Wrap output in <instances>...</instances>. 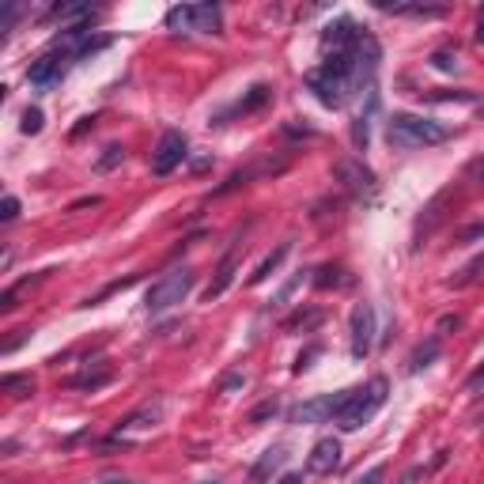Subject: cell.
Masks as SVG:
<instances>
[{
	"label": "cell",
	"instance_id": "obj_7",
	"mask_svg": "<svg viewBox=\"0 0 484 484\" xmlns=\"http://www.w3.org/2000/svg\"><path fill=\"white\" fill-rule=\"evenodd\" d=\"M333 174H337V182H345V190L356 193V197H375V190H379L375 174L363 167L359 159H337Z\"/></svg>",
	"mask_w": 484,
	"mask_h": 484
},
{
	"label": "cell",
	"instance_id": "obj_14",
	"mask_svg": "<svg viewBox=\"0 0 484 484\" xmlns=\"http://www.w3.org/2000/svg\"><path fill=\"white\" fill-rule=\"evenodd\" d=\"M167 27L182 35H197V4H178L167 12Z\"/></svg>",
	"mask_w": 484,
	"mask_h": 484
},
{
	"label": "cell",
	"instance_id": "obj_32",
	"mask_svg": "<svg viewBox=\"0 0 484 484\" xmlns=\"http://www.w3.org/2000/svg\"><path fill=\"white\" fill-rule=\"evenodd\" d=\"M16 216H19V197H4V212H0V219H4V224H12Z\"/></svg>",
	"mask_w": 484,
	"mask_h": 484
},
{
	"label": "cell",
	"instance_id": "obj_9",
	"mask_svg": "<svg viewBox=\"0 0 484 484\" xmlns=\"http://www.w3.org/2000/svg\"><path fill=\"white\" fill-rule=\"evenodd\" d=\"M306 87H311L314 98H318L322 106H329V110H340V106H345V98H348V83H340V80H333V76H325L322 69L306 76Z\"/></svg>",
	"mask_w": 484,
	"mask_h": 484
},
{
	"label": "cell",
	"instance_id": "obj_5",
	"mask_svg": "<svg viewBox=\"0 0 484 484\" xmlns=\"http://www.w3.org/2000/svg\"><path fill=\"white\" fill-rule=\"evenodd\" d=\"M185 156H190V140H185V133H178V129H167V133L159 137V144L156 151H151V174H171V171H178Z\"/></svg>",
	"mask_w": 484,
	"mask_h": 484
},
{
	"label": "cell",
	"instance_id": "obj_20",
	"mask_svg": "<svg viewBox=\"0 0 484 484\" xmlns=\"http://www.w3.org/2000/svg\"><path fill=\"white\" fill-rule=\"evenodd\" d=\"M314 288H322V292H329V288H340L348 277H345V269L340 265H322V269H314Z\"/></svg>",
	"mask_w": 484,
	"mask_h": 484
},
{
	"label": "cell",
	"instance_id": "obj_15",
	"mask_svg": "<svg viewBox=\"0 0 484 484\" xmlns=\"http://www.w3.org/2000/svg\"><path fill=\"white\" fill-rule=\"evenodd\" d=\"M231 280H235V258H224V265H219L216 269V280L212 284H208V288H204V303H212V299H219V295H224L227 288H231Z\"/></svg>",
	"mask_w": 484,
	"mask_h": 484
},
{
	"label": "cell",
	"instance_id": "obj_6",
	"mask_svg": "<svg viewBox=\"0 0 484 484\" xmlns=\"http://www.w3.org/2000/svg\"><path fill=\"white\" fill-rule=\"evenodd\" d=\"M371 348H375V306L356 303V311H352V356L367 359Z\"/></svg>",
	"mask_w": 484,
	"mask_h": 484
},
{
	"label": "cell",
	"instance_id": "obj_2",
	"mask_svg": "<svg viewBox=\"0 0 484 484\" xmlns=\"http://www.w3.org/2000/svg\"><path fill=\"white\" fill-rule=\"evenodd\" d=\"M386 393H390V382L386 379H371L367 386H359V390H352V401L340 409V416H337V427L340 432H359L363 424L375 416L382 405H386Z\"/></svg>",
	"mask_w": 484,
	"mask_h": 484
},
{
	"label": "cell",
	"instance_id": "obj_31",
	"mask_svg": "<svg viewBox=\"0 0 484 484\" xmlns=\"http://www.w3.org/2000/svg\"><path fill=\"white\" fill-rule=\"evenodd\" d=\"M466 178H469V182H477V185H484V156H480V159H473L469 167H466Z\"/></svg>",
	"mask_w": 484,
	"mask_h": 484
},
{
	"label": "cell",
	"instance_id": "obj_4",
	"mask_svg": "<svg viewBox=\"0 0 484 484\" xmlns=\"http://www.w3.org/2000/svg\"><path fill=\"white\" fill-rule=\"evenodd\" d=\"M352 401V390H337V393H322V398H311V401H299L295 409L288 413L292 424H325L329 416H340V409Z\"/></svg>",
	"mask_w": 484,
	"mask_h": 484
},
{
	"label": "cell",
	"instance_id": "obj_35",
	"mask_svg": "<svg viewBox=\"0 0 484 484\" xmlns=\"http://www.w3.org/2000/svg\"><path fill=\"white\" fill-rule=\"evenodd\" d=\"M458 325H461V318H458V314H446L443 322H439V329H443V333H446V329H458Z\"/></svg>",
	"mask_w": 484,
	"mask_h": 484
},
{
	"label": "cell",
	"instance_id": "obj_39",
	"mask_svg": "<svg viewBox=\"0 0 484 484\" xmlns=\"http://www.w3.org/2000/svg\"><path fill=\"white\" fill-rule=\"evenodd\" d=\"M201 484H219V480H201Z\"/></svg>",
	"mask_w": 484,
	"mask_h": 484
},
{
	"label": "cell",
	"instance_id": "obj_22",
	"mask_svg": "<svg viewBox=\"0 0 484 484\" xmlns=\"http://www.w3.org/2000/svg\"><path fill=\"white\" fill-rule=\"evenodd\" d=\"M280 413V401L277 398H269V401H261L254 413H250V424H265V420H272V416Z\"/></svg>",
	"mask_w": 484,
	"mask_h": 484
},
{
	"label": "cell",
	"instance_id": "obj_30",
	"mask_svg": "<svg viewBox=\"0 0 484 484\" xmlns=\"http://www.w3.org/2000/svg\"><path fill=\"white\" fill-rule=\"evenodd\" d=\"M318 356H322V345H311V348H306V352H303L299 359H295V375H303V371L311 367V363H314Z\"/></svg>",
	"mask_w": 484,
	"mask_h": 484
},
{
	"label": "cell",
	"instance_id": "obj_37",
	"mask_svg": "<svg viewBox=\"0 0 484 484\" xmlns=\"http://www.w3.org/2000/svg\"><path fill=\"white\" fill-rule=\"evenodd\" d=\"M235 386H242V375H227L224 379V390H235Z\"/></svg>",
	"mask_w": 484,
	"mask_h": 484
},
{
	"label": "cell",
	"instance_id": "obj_8",
	"mask_svg": "<svg viewBox=\"0 0 484 484\" xmlns=\"http://www.w3.org/2000/svg\"><path fill=\"white\" fill-rule=\"evenodd\" d=\"M69 53L64 50H50V53H42V57L27 69V80L35 83V87H53V83H61V76L64 69H69Z\"/></svg>",
	"mask_w": 484,
	"mask_h": 484
},
{
	"label": "cell",
	"instance_id": "obj_10",
	"mask_svg": "<svg viewBox=\"0 0 484 484\" xmlns=\"http://www.w3.org/2000/svg\"><path fill=\"white\" fill-rule=\"evenodd\" d=\"M306 469L314 473V477H329V473L340 469V443L337 439H318L311 446V454H306Z\"/></svg>",
	"mask_w": 484,
	"mask_h": 484
},
{
	"label": "cell",
	"instance_id": "obj_17",
	"mask_svg": "<svg viewBox=\"0 0 484 484\" xmlns=\"http://www.w3.org/2000/svg\"><path fill=\"white\" fill-rule=\"evenodd\" d=\"M269 98H272V87H269V83H254L246 95L238 98L235 110H238V114H254V110H261V106L269 103Z\"/></svg>",
	"mask_w": 484,
	"mask_h": 484
},
{
	"label": "cell",
	"instance_id": "obj_27",
	"mask_svg": "<svg viewBox=\"0 0 484 484\" xmlns=\"http://www.w3.org/2000/svg\"><path fill=\"white\" fill-rule=\"evenodd\" d=\"M121 159H125V151H121L117 144H110V148H106V156L98 159V171H114V167H117Z\"/></svg>",
	"mask_w": 484,
	"mask_h": 484
},
{
	"label": "cell",
	"instance_id": "obj_24",
	"mask_svg": "<svg viewBox=\"0 0 484 484\" xmlns=\"http://www.w3.org/2000/svg\"><path fill=\"white\" fill-rule=\"evenodd\" d=\"M0 386H4V390H19V398L35 393V382H30V379H19V375H4V379H0Z\"/></svg>",
	"mask_w": 484,
	"mask_h": 484
},
{
	"label": "cell",
	"instance_id": "obj_25",
	"mask_svg": "<svg viewBox=\"0 0 484 484\" xmlns=\"http://www.w3.org/2000/svg\"><path fill=\"white\" fill-rule=\"evenodd\" d=\"M432 64H435L439 72H454L458 69V57H454V53H446V50H439V53H432Z\"/></svg>",
	"mask_w": 484,
	"mask_h": 484
},
{
	"label": "cell",
	"instance_id": "obj_33",
	"mask_svg": "<svg viewBox=\"0 0 484 484\" xmlns=\"http://www.w3.org/2000/svg\"><path fill=\"white\" fill-rule=\"evenodd\" d=\"M484 235V224H473L466 231H458V242H473V238H480Z\"/></svg>",
	"mask_w": 484,
	"mask_h": 484
},
{
	"label": "cell",
	"instance_id": "obj_23",
	"mask_svg": "<svg viewBox=\"0 0 484 484\" xmlns=\"http://www.w3.org/2000/svg\"><path fill=\"white\" fill-rule=\"evenodd\" d=\"M480 269H484V254H480V258H473V261H469V265H466V269H461V272H458V277H454V280H450V284H454V288H466V284H469L473 277H477V272H480Z\"/></svg>",
	"mask_w": 484,
	"mask_h": 484
},
{
	"label": "cell",
	"instance_id": "obj_12",
	"mask_svg": "<svg viewBox=\"0 0 484 484\" xmlns=\"http://www.w3.org/2000/svg\"><path fill=\"white\" fill-rule=\"evenodd\" d=\"M375 8L386 16H416V19H443L446 16L443 4H386V0H379Z\"/></svg>",
	"mask_w": 484,
	"mask_h": 484
},
{
	"label": "cell",
	"instance_id": "obj_29",
	"mask_svg": "<svg viewBox=\"0 0 484 484\" xmlns=\"http://www.w3.org/2000/svg\"><path fill=\"white\" fill-rule=\"evenodd\" d=\"M382 480H386V466H371L367 473H359L352 484H382Z\"/></svg>",
	"mask_w": 484,
	"mask_h": 484
},
{
	"label": "cell",
	"instance_id": "obj_1",
	"mask_svg": "<svg viewBox=\"0 0 484 484\" xmlns=\"http://www.w3.org/2000/svg\"><path fill=\"white\" fill-rule=\"evenodd\" d=\"M386 140L393 148H405V151H413V148H432V144H443V140H450V129L446 125H439V121L432 117H420V114H393L386 121Z\"/></svg>",
	"mask_w": 484,
	"mask_h": 484
},
{
	"label": "cell",
	"instance_id": "obj_18",
	"mask_svg": "<svg viewBox=\"0 0 484 484\" xmlns=\"http://www.w3.org/2000/svg\"><path fill=\"white\" fill-rule=\"evenodd\" d=\"M95 16V4H57L50 12V19H57V23H80V19H91Z\"/></svg>",
	"mask_w": 484,
	"mask_h": 484
},
{
	"label": "cell",
	"instance_id": "obj_11",
	"mask_svg": "<svg viewBox=\"0 0 484 484\" xmlns=\"http://www.w3.org/2000/svg\"><path fill=\"white\" fill-rule=\"evenodd\" d=\"M284 458H288V446H284V443L269 446L265 454L254 461V469H250V484H269V477L284 466Z\"/></svg>",
	"mask_w": 484,
	"mask_h": 484
},
{
	"label": "cell",
	"instance_id": "obj_3",
	"mask_svg": "<svg viewBox=\"0 0 484 484\" xmlns=\"http://www.w3.org/2000/svg\"><path fill=\"white\" fill-rule=\"evenodd\" d=\"M190 288H193V269H185V265L167 272V277H159L151 284L148 299H144L148 314H163V311H171V306H178L185 295H190Z\"/></svg>",
	"mask_w": 484,
	"mask_h": 484
},
{
	"label": "cell",
	"instance_id": "obj_19",
	"mask_svg": "<svg viewBox=\"0 0 484 484\" xmlns=\"http://www.w3.org/2000/svg\"><path fill=\"white\" fill-rule=\"evenodd\" d=\"M110 379H114V371H110V367H103V371H83V375H76L69 386H72V390H103Z\"/></svg>",
	"mask_w": 484,
	"mask_h": 484
},
{
	"label": "cell",
	"instance_id": "obj_38",
	"mask_svg": "<svg viewBox=\"0 0 484 484\" xmlns=\"http://www.w3.org/2000/svg\"><path fill=\"white\" fill-rule=\"evenodd\" d=\"M277 484H303V480H299V477H295V473H288V477H280Z\"/></svg>",
	"mask_w": 484,
	"mask_h": 484
},
{
	"label": "cell",
	"instance_id": "obj_16",
	"mask_svg": "<svg viewBox=\"0 0 484 484\" xmlns=\"http://www.w3.org/2000/svg\"><path fill=\"white\" fill-rule=\"evenodd\" d=\"M288 250H292V242H280V246L272 250V254H269V258H265V261H261V265L254 269V277H250V284H265V280L272 277V272L280 269V261L288 258Z\"/></svg>",
	"mask_w": 484,
	"mask_h": 484
},
{
	"label": "cell",
	"instance_id": "obj_36",
	"mask_svg": "<svg viewBox=\"0 0 484 484\" xmlns=\"http://www.w3.org/2000/svg\"><path fill=\"white\" fill-rule=\"evenodd\" d=\"M91 125H95V117H83V121H80V125H76V129H72V137H83V133H87V129H91Z\"/></svg>",
	"mask_w": 484,
	"mask_h": 484
},
{
	"label": "cell",
	"instance_id": "obj_28",
	"mask_svg": "<svg viewBox=\"0 0 484 484\" xmlns=\"http://www.w3.org/2000/svg\"><path fill=\"white\" fill-rule=\"evenodd\" d=\"M299 284H303V269H299V272H295V277H292V280H288V284H284V288L277 292V299H272V306H280V303H288V299H292V292H295V288H299Z\"/></svg>",
	"mask_w": 484,
	"mask_h": 484
},
{
	"label": "cell",
	"instance_id": "obj_34",
	"mask_svg": "<svg viewBox=\"0 0 484 484\" xmlns=\"http://www.w3.org/2000/svg\"><path fill=\"white\" fill-rule=\"evenodd\" d=\"M480 386H484V367H477V371L466 379V390H480Z\"/></svg>",
	"mask_w": 484,
	"mask_h": 484
},
{
	"label": "cell",
	"instance_id": "obj_13",
	"mask_svg": "<svg viewBox=\"0 0 484 484\" xmlns=\"http://www.w3.org/2000/svg\"><path fill=\"white\" fill-rule=\"evenodd\" d=\"M439 352H443L439 337H427L424 345H416V348H413V356H409V371H413V375H420L424 367H432V363L439 359Z\"/></svg>",
	"mask_w": 484,
	"mask_h": 484
},
{
	"label": "cell",
	"instance_id": "obj_21",
	"mask_svg": "<svg viewBox=\"0 0 484 484\" xmlns=\"http://www.w3.org/2000/svg\"><path fill=\"white\" fill-rule=\"evenodd\" d=\"M42 125H46V114H42L38 106H27V110H23V121H19V129H23L27 137H35V133H42Z\"/></svg>",
	"mask_w": 484,
	"mask_h": 484
},
{
	"label": "cell",
	"instance_id": "obj_26",
	"mask_svg": "<svg viewBox=\"0 0 484 484\" xmlns=\"http://www.w3.org/2000/svg\"><path fill=\"white\" fill-rule=\"evenodd\" d=\"M432 103H477V95L473 91H439V95H432Z\"/></svg>",
	"mask_w": 484,
	"mask_h": 484
}]
</instances>
